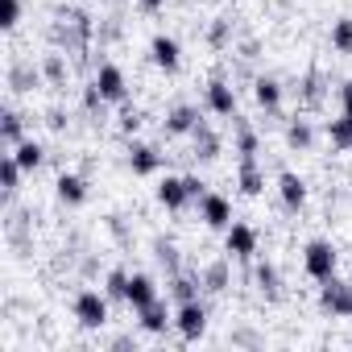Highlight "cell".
Here are the masks:
<instances>
[{
	"label": "cell",
	"mask_w": 352,
	"mask_h": 352,
	"mask_svg": "<svg viewBox=\"0 0 352 352\" xmlns=\"http://www.w3.org/2000/svg\"><path fill=\"white\" fill-rule=\"evenodd\" d=\"M302 265H307V274H311L315 282H327V278H336L340 253H336V245H327V241H311V245L302 249Z\"/></svg>",
	"instance_id": "6da1fadb"
},
{
	"label": "cell",
	"mask_w": 352,
	"mask_h": 352,
	"mask_svg": "<svg viewBox=\"0 0 352 352\" xmlns=\"http://www.w3.org/2000/svg\"><path fill=\"white\" fill-rule=\"evenodd\" d=\"M319 311L340 315V319H352V282H340V278L319 282Z\"/></svg>",
	"instance_id": "7a4b0ae2"
},
{
	"label": "cell",
	"mask_w": 352,
	"mask_h": 352,
	"mask_svg": "<svg viewBox=\"0 0 352 352\" xmlns=\"http://www.w3.org/2000/svg\"><path fill=\"white\" fill-rule=\"evenodd\" d=\"M75 319L83 327H104L108 323V294L100 290H79L75 294Z\"/></svg>",
	"instance_id": "3957f363"
},
{
	"label": "cell",
	"mask_w": 352,
	"mask_h": 352,
	"mask_svg": "<svg viewBox=\"0 0 352 352\" xmlns=\"http://www.w3.org/2000/svg\"><path fill=\"white\" fill-rule=\"evenodd\" d=\"M174 327H179L183 340H199V336L208 331V307H204L199 298L179 302V311H174Z\"/></svg>",
	"instance_id": "277c9868"
},
{
	"label": "cell",
	"mask_w": 352,
	"mask_h": 352,
	"mask_svg": "<svg viewBox=\"0 0 352 352\" xmlns=\"http://www.w3.org/2000/svg\"><path fill=\"white\" fill-rule=\"evenodd\" d=\"M224 249H228V257L249 261V257L257 253V228H249V224H228V228H224Z\"/></svg>",
	"instance_id": "5b68a950"
},
{
	"label": "cell",
	"mask_w": 352,
	"mask_h": 352,
	"mask_svg": "<svg viewBox=\"0 0 352 352\" xmlns=\"http://www.w3.org/2000/svg\"><path fill=\"white\" fill-rule=\"evenodd\" d=\"M91 83L100 87V96H104L108 104H124V96H129L124 71H120V67H112V63H104V67L96 71V79H91Z\"/></svg>",
	"instance_id": "8992f818"
},
{
	"label": "cell",
	"mask_w": 352,
	"mask_h": 352,
	"mask_svg": "<svg viewBox=\"0 0 352 352\" xmlns=\"http://www.w3.org/2000/svg\"><path fill=\"white\" fill-rule=\"evenodd\" d=\"M157 204L170 208V212H183L191 204V191H187V179H179V174H166V179L157 183Z\"/></svg>",
	"instance_id": "52a82bcc"
},
{
	"label": "cell",
	"mask_w": 352,
	"mask_h": 352,
	"mask_svg": "<svg viewBox=\"0 0 352 352\" xmlns=\"http://www.w3.org/2000/svg\"><path fill=\"white\" fill-rule=\"evenodd\" d=\"M149 58H153L162 71H179V67H183V46L174 42L170 34H157V38L149 42Z\"/></svg>",
	"instance_id": "ba28073f"
},
{
	"label": "cell",
	"mask_w": 352,
	"mask_h": 352,
	"mask_svg": "<svg viewBox=\"0 0 352 352\" xmlns=\"http://www.w3.org/2000/svg\"><path fill=\"white\" fill-rule=\"evenodd\" d=\"M199 216H204L208 228H228V224H232V204H228L224 195L208 191V195L199 199Z\"/></svg>",
	"instance_id": "9c48e42d"
},
{
	"label": "cell",
	"mask_w": 352,
	"mask_h": 352,
	"mask_svg": "<svg viewBox=\"0 0 352 352\" xmlns=\"http://www.w3.org/2000/svg\"><path fill=\"white\" fill-rule=\"evenodd\" d=\"M208 108L216 116H236V87L228 79H212L208 83Z\"/></svg>",
	"instance_id": "30bf717a"
},
{
	"label": "cell",
	"mask_w": 352,
	"mask_h": 352,
	"mask_svg": "<svg viewBox=\"0 0 352 352\" xmlns=\"http://www.w3.org/2000/svg\"><path fill=\"white\" fill-rule=\"evenodd\" d=\"M157 298V282L149 278V274H129V294H124V302L133 307V311H141V307H149Z\"/></svg>",
	"instance_id": "8fae6325"
},
{
	"label": "cell",
	"mask_w": 352,
	"mask_h": 352,
	"mask_svg": "<svg viewBox=\"0 0 352 352\" xmlns=\"http://www.w3.org/2000/svg\"><path fill=\"white\" fill-rule=\"evenodd\" d=\"M278 195H282V204H286V208H294V212H298V208L307 204V183L298 179L294 170H282V174H278Z\"/></svg>",
	"instance_id": "7c38bea8"
},
{
	"label": "cell",
	"mask_w": 352,
	"mask_h": 352,
	"mask_svg": "<svg viewBox=\"0 0 352 352\" xmlns=\"http://www.w3.org/2000/svg\"><path fill=\"white\" fill-rule=\"evenodd\" d=\"M236 187L245 195H261L265 191V174H261L257 157H241V166H236Z\"/></svg>",
	"instance_id": "4fadbf2b"
},
{
	"label": "cell",
	"mask_w": 352,
	"mask_h": 352,
	"mask_svg": "<svg viewBox=\"0 0 352 352\" xmlns=\"http://www.w3.org/2000/svg\"><path fill=\"white\" fill-rule=\"evenodd\" d=\"M157 166H162V153L153 145H141V141L129 145V170L133 174H157Z\"/></svg>",
	"instance_id": "5bb4252c"
},
{
	"label": "cell",
	"mask_w": 352,
	"mask_h": 352,
	"mask_svg": "<svg viewBox=\"0 0 352 352\" xmlns=\"http://www.w3.org/2000/svg\"><path fill=\"white\" fill-rule=\"evenodd\" d=\"M137 315H141V327H145L149 336H166V327L174 323V319H170V307H166L162 298H153V302H149V307H141Z\"/></svg>",
	"instance_id": "9a60e30c"
},
{
	"label": "cell",
	"mask_w": 352,
	"mask_h": 352,
	"mask_svg": "<svg viewBox=\"0 0 352 352\" xmlns=\"http://www.w3.org/2000/svg\"><path fill=\"white\" fill-rule=\"evenodd\" d=\"M195 124H199V108H191V104H179L166 112V133H174V137L195 133Z\"/></svg>",
	"instance_id": "2e32d148"
},
{
	"label": "cell",
	"mask_w": 352,
	"mask_h": 352,
	"mask_svg": "<svg viewBox=\"0 0 352 352\" xmlns=\"http://www.w3.org/2000/svg\"><path fill=\"white\" fill-rule=\"evenodd\" d=\"M0 141H5V149H17L25 141V120L17 108H5L0 112Z\"/></svg>",
	"instance_id": "e0dca14e"
},
{
	"label": "cell",
	"mask_w": 352,
	"mask_h": 352,
	"mask_svg": "<svg viewBox=\"0 0 352 352\" xmlns=\"http://www.w3.org/2000/svg\"><path fill=\"white\" fill-rule=\"evenodd\" d=\"M54 191H58V199H63V204H71V208H79V204L87 199V183L79 179V174H71V170H63V174H58Z\"/></svg>",
	"instance_id": "ac0fdd59"
},
{
	"label": "cell",
	"mask_w": 352,
	"mask_h": 352,
	"mask_svg": "<svg viewBox=\"0 0 352 352\" xmlns=\"http://www.w3.org/2000/svg\"><path fill=\"white\" fill-rule=\"evenodd\" d=\"M191 137H195V157H199V162L220 157V137H216V129H212V124H204V120H199Z\"/></svg>",
	"instance_id": "d6986e66"
},
{
	"label": "cell",
	"mask_w": 352,
	"mask_h": 352,
	"mask_svg": "<svg viewBox=\"0 0 352 352\" xmlns=\"http://www.w3.org/2000/svg\"><path fill=\"white\" fill-rule=\"evenodd\" d=\"M253 96H257V104H261L265 112H278V104H282V83L270 79V75H261V79L253 83Z\"/></svg>",
	"instance_id": "ffe728a7"
},
{
	"label": "cell",
	"mask_w": 352,
	"mask_h": 352,
	"mask_svg": "<svg viewBox=\"0 0 352 352\" xmlns=\"http://www.w3.org/2000/svg\"><path fill=\"white\" fill-rule=\"evenodd\" d=\"M253 278H257V290H261L265 298H278V294H282V274H278V265H274V261H261Z\"/></svg>",
	"instance_id": "44dd1931"
},
{
	"label": "cell",
	"mask_w": 352,
	"mask_h": 352,
	"mask_svg": "<svg viewBox=\"0 0 352 352\" xmlns=\"http://www.w3.org/2000/svg\"><path fill=\"white\" fill-rule=\"evenodd\" d=\"M199 278H191V274H174L170 278V294L179 298V302H191V298H199Z\"/></svg>",
	"instance_id": "7402d4cb"
},
{
	"label": "cell",
	"mask_w": 352,
	"mask_h": 352,
	"mask_svg": "<svg viewBox=\"0 0 352 352\" xmlns=\"http://www.w3.org/2000/svg\"><path fill=\"white\" fill-rule=\"evenodd\" d=\"M311 141H315V129L294 116V120L286 124V145H290V149H311Z\"/></svg>",
	"instance_id": "603a6c76"
},
{
	"label": "cell",
	"mask_w": 352,
	"mask_h": 352,
	"mask_svg": "<svg viewBox=\"0 0 352 352\" xmlns=\"http://www.w3.org/2000/svg\"><path fill=\"white\" fill-rule=\"evenodd\" d=\"M327 141L336 145V149H352V120L340 112L336 120H327Z\"/></svg>",
	"instance_id": "cb8c5ba5"
},
{
	"label": "cell",
	"mask_w": 352,
	"mask_h": 352,
	"mask_svg": "<svg viewBox=\"0 0 352 352\" xmlns=\"http://www.w3.org/2000/svg\"><path fill=\"white\" fill-rule=\"evenodd\" d=\"M0 187H5V195H17L21 187V162L13 153H5V162H0Z\"/></svg>",
	"instance_id": "d4e9b609"
},
{
	"label": "cell",
	"mask_w": 352,
	"mask_h": 352,
	"mask_svg": "<svg viewBox=\"0 0 352 352\" xmlns=\"http://www.w3.org/2000/svg\"><path fill=\"white\" fill-rule=\"evenodd\" d=\"M9 153L21 162V170H38V166H42V157H46V149H42L38 141H21V145H17V149H9Z\"/></svg>",
	"instance_id": "484cf974"
},
{
	"label": "cell",
	"mask_w": 352,
	"mask_h": 352,
	"mask_svg": "<svg viewBox=\"0 0 352 352\" xmlns=\"http://www.w3.org/2000/svg\"><path fill=\"white\" fill-rule=\"evenodd\" d=\"M331 50L352 54V17H340V21L331 25Z\"/></svg>",
	"instance_id": "4316f807"
},
{
	"label": "cell",
	"mask_w": 352,
	"mask_h": 352,
	"mask_svg": "<svg viewBox=\"0 0 352 352\" xmlns=\"http://www.w3.org/2000/svg\"><path fill=\"white\" fill-rule=\"evenodd\" d=\"M9 83H13V91H30V87L38 83V71L25 67V63H17V67L9 71Z\"/></svg>",
	"instance_id": "83f0119b"
},
{
	"label": "cell",
	"mask_w": 352,
	"mask_h": 352,
	"mask_svg": "<svg viewBox=\"0 0 352 352\" xmlns=\"http://www.w3.org/2000/svg\"><path fill=\"white\" fill-rule=\"evenodd\" d=\"M204 286H208V290H216V294H220V290H228V265H224V261L208 265V270H204Z\"/></svg>",
	"instance_id": "f1b7e54d"
},
{
	"label": "cell",
	"mask_w": 352,
	"mask_h": 352,
	"mask_svg": "<svg viewBox=\"0 0 352 352\" xmlns=\"http://www.w3.org/2000/svg\"><path fill=\"white\" fill-rule=\"evenodd\" d=\"M104 294H108V298H124V294H129V274H124V270H112V274L104 278Z\"/></svg>",
	"instance_id": "f546056e"
},
{
	"label": "cell",
	"mask_w": 352,
	"mask_h": 352,
	"mask_svg": "<svg viewBox=\"0 0 352 352\" xmlns=\"http://www.w3.org/2000/svg\"><path fill=\"white\" fill-rule=\"evenodd\" d=\"M21 21V0H0V30H17Z\"/></svg>",
	"instance_id": "4dcf8cb0"
},
{
	"label": "cell",
	"mask_w": 352,
	"mask_h": 352,
	"mask_svg": "<svg viewBox=\"0 0 352 352\" xmlns=\"http://www.w3.org/2000/svg\"><path fill=\"white\" fill-rule=\"evenodd\" d=\"M236 153H241V157H257V133H253L249 124L236 129Z\"/></svg>",
	"instance_id": "1f68e13d"
},
{
	"label": "cell",
	"mask_w": 352,
	"mask_h": 352,
	"mask_svg": "<svg viewBox=\"0 0 352 352\" xmlns=\"http://www.w3.org/2000/svg\"><path fill=\"white\" fill-rule=\"evenodd\" d=\"M153 257L170 270V274H179V249H174V245H166V241H157L153 245Z\"/></svg>",
	"instance_id": "d6a6232c"
},
{
	"label": "cell",
	"mask_w": 352,
	"mask_h": 352,
	"mask_svg": "<svg viewBox=\"0 0 352 352\" xmlns=\"http://www.w3.org/2000/svg\"><path fill=\"white\" fill-rule=\"evenodd\" d=\"M120 129H124V133H137V129H141V112H137L133 104L120 108Z\"/></svg>",
	"instance_id": "836d02e7"
},
{
	"label": "cell",
	"mask_w": 352,
	"mask_h": 352,
	"mask_svg": "<svg viewBox=\"0 0 352 352\" xmlns=\"http://www.w3.org/2000/svg\"><path fill=\"white\" fill-rule=\"evenodd\" d=\"M224 42H228V21L220 17V21L212 25V46H224Z\"/></svg>",
	"instance_id": "e575fe53"
},
{
	"label": "cell",
	"mask_w": 352,
	"mask_h": 352,
	"mask_svg": "<svg viewBox=\"0 0 352 352\" xmlns=\"http://www.w3.org/2000/svg\"><path fill=\"white\" fill-rule=\"evenodd\" d=\"M340 108H344V116L352 120V79H348V83L340 87Z\"/></svg>",
	"instance_id": "d590c367"
},
{
	"label": "cell",
	"mask_w": 352,
	"mask_h": 352,
	"mask_svg": "<svg viewBox=\"0 0 352 352\" xmlns=\"http://www.w3.org/2000/svg\"><path fill=\"white\" fill-rule=\"evenodd\" d=\"M46 75H50V79H63V75H67V71H63V58H58V54H50V58H46Z\"/></svg>",
	"instance_id": "8d00e7d4"
},
{
	"label": "cell",
	"mask_w": 352,
	"mask_h": 352,
	"mask_svg": "<svg viewBox=\"0 0 352 352\" xmlns=\"http://www.w3.org/2000/svg\"><path fill=\"white\" fill-rule=\"evenodd\" d=\"M137 5H141V9H145V13H157V9H162V5H166V0H137Z\"/></svg>",
	"instance_id": "74e56055"
}]
</instances>
